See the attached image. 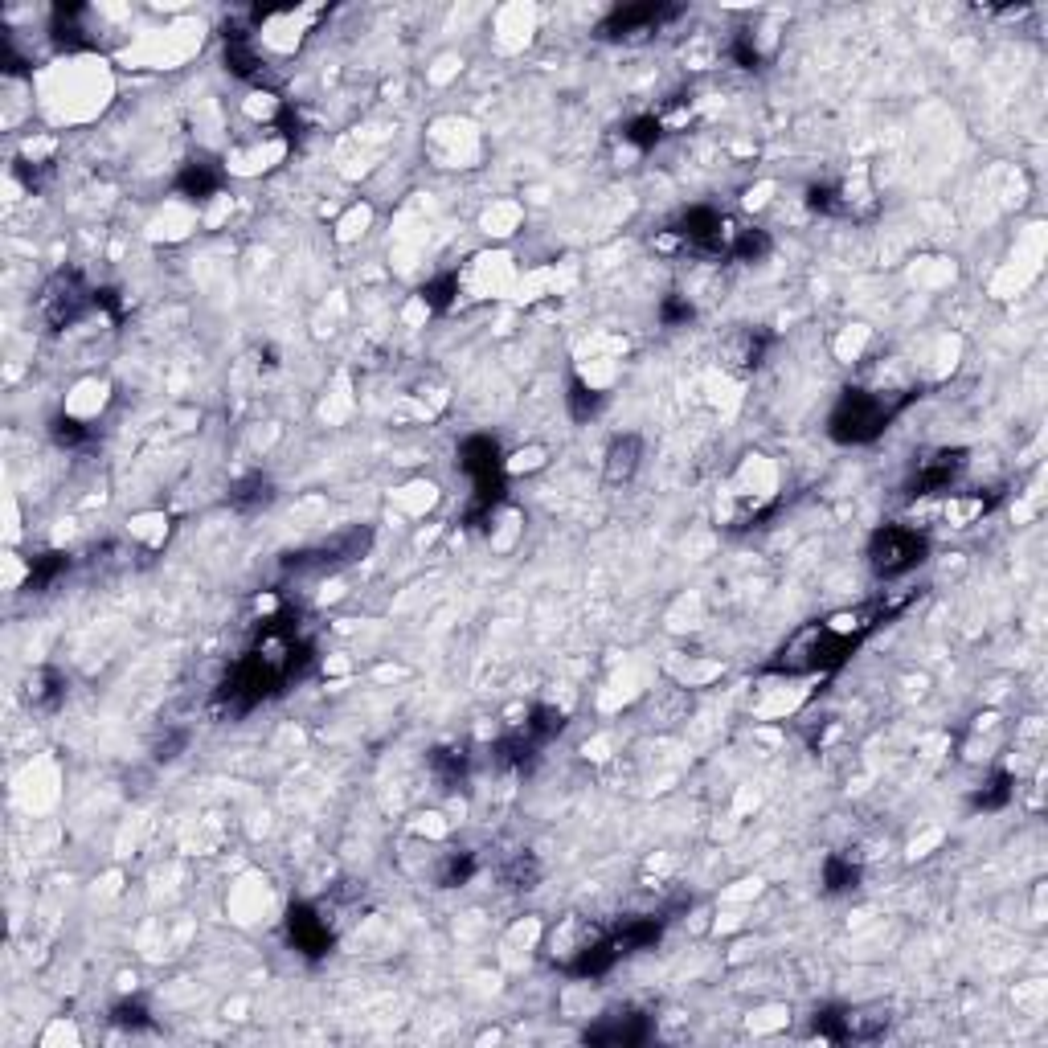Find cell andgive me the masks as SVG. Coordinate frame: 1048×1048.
Listing matches in <instances>:
<instances>
[{
	"label": "cell",
	"instance_id": "22",
	"mask_svg": "<svg viewBox=\"0 0 1048 1048\" xmlns=\"http://www.w3.org/2000/svg\"><path fill=\"white\" fill-rule=\"evenodd\" d=\"M50 434H54L58 447H82L86 439H91V426L78 422L74 414H54L50 418Z\"/></svg>",
	"mask_w": 1048,
	"mask_h": 1048
},
{
	"label": "cell",
	"instance_id": "18",
	"mask_svg": "<svg viewBox=\"0 0 1048 1048\" xmlns=\"http://www.w3.org/2000/svg\"><path fill=\"white\" fill-rule=\"evenodd\" d=\"M565 406H570V418H574V422H590V418H598V410H602V393H598L594 385H586L582 377H574V381H570V393H565Z\"/></svg>",
	"mask_w": 1048,
	"mask_h": 1048
},
{
	"label": "cell",
	"instance_id": "27",
	"mask_svg": "<svg viewBox=\"0 0 1048 1048\" xmlns=\"http://www.w3.org/2000/svg\"><path fill=\"white\" fill-rule=\"evenodd\" d=\"M729 54H733V62H737L741 70H758V66H762V54H758V46H754V33H741V37H733Z\"/></svg>",
	"mask_w": 1048,
	"mask_h": 1048
},
{
	"label": "cell",
	"instance_id": "6",
	"mask_svg": "<svg viewBox=\"0 0 1048 1048\" xmlns=\"http://www.w3.org/2000/svg\"><path fill=\"white\" fill-rule=\"evenodd\" d=\"M770 344H774V336L762 332V328H733L717 348V361L733 377H754L762 369L766 353H770Z\"/></svg>",
	"mask_w": 1048,
	"mask_h": 1048
},
{
	"label": "cell",
	"instance_id": "13",
	"mask_svg": "<svg viewBox=\"0 0 1048 1048\" xmlns=\"http://www.w3.org/2000/svg\"><path fill=\"white\" fill-rule=\"evenodd\" d=\"M66 701V676L62 672H54V668H37L33 676H29V705L33 709H58Z\"/></svg>",
	"mask_w": 1048,
	"mask_h": 1048
},
{
	"label": "cell",
	"instance_id": "8",
	"mask_svg": "<svg viewBox=\"0 0 1048 1048\" xmlns=\"http://www.w3.org/2000/svg\"><path fill=\"white\" fill-rule=\"evenodd\" d=\"M651 1036V1020L635 1008L606 1012L598 1024L586 1028V1044H610V1048H635Z\"/></svg>",
	"mask_w": 1048,
	"mask_h": 1048
},
{
	"label": "cell",
	"instance_id": "20",
	"mask_svg": "<svg viewBox=\"0 0 1048 1048\" xmlns=\"http://www.w3.org/2000/svg\"><path fill=\"white\" fill-rule=\"evenodd\" d=\"M660 136H664V123L655 115H635V119L623 123V140L631 148H639V152H651L655 144H660Z\"/></svg>",
	"mask_w": 1048,
	"mask_h": 1048
},
{
	"label": "cell",
	"instance_id": "7",
	"mask_svg": "<svg viewBox=\"0 0 1048 1048\" xmlns=\"http://www.w3.org/2000/svg\"><path fill=\"white\" fill-rule=\"evenodd\" d=\"M672 17H676L672 5H627V9H615L598 25V37L602 41H643L647 33H655Z\"/></svg>",
	"mask_w": 1048,
	"mask_h": 1048
},
{
	"label": "cell",
	"instance_id": "28",
	"mask_svg": "<svg viewBox=\"0 0 1048 1048\" xmlns=\"http://www.w3.org/2000/svg\"><path fill=\"white\" fill-rule=\"evenodd\" d=\"M696 312H692V303H688V295H668L664 303H660V320L668 324V328H676V324H688Z\"/></svg>",
	"mask_w": 1048,
	"mask_h": 1048
},
{
	"label": "cell",
	"instance_id": "19",
	"mask_svg": "<svg viewBox=\"0 0 1048 1048\" xmlns=\"http://www.w3.org/2000/svg\"><path fill=\"white\" fill-rule=\"evenodd\" d=\"M430 770H434V778H439L443 791H455V786L463 782V774H467V754L463 750H434L430 754Z\"/></svg>",
	"mask_w": 1048,
	"mask_h": 1048
},
{
	"label": "cell",
	"instance_id": "10",
	"mask_svg": "<svg viewBox=\"0 0 1048 1048\" xmlns=\"http://www.w3.org/2000/svg\"><path fill=\"white\" fill-rule=\"evenodd\" d=\"M275 479L271 475H262V471H250V475H242L238 484L230 488V508L234 512H242V516H258V512H267L271 504H275Z\"/></svg>",
	"mask_w": 1048,
	"mask_h": 1048
},
{
	"label": "cell",
	"instance_id": "26",
	"mask_svg": "<svg viewBox=\"0 0 1048 1048\" xmlns=\"http://www.w3.org/2000/svg\"><path fill=\"white\" fill-rule=\"evenodd\" d=\"M475 868H479V860H475L471 852H459V856H451V860H447V868H443V877H439V881H443L447 889H455V885H467V881L475 877Z\"/></svg>",
	"mask_w": 1048,
	"mask_h": 1048
},
{
	"label": "cell",
	"instance_id": "16",
	"mask_svg": "<svg viewBox=\"0 0 1048 1048\" xmlns=\"http://www.w3.org/2000/svg\"><path fill=\"white\" fill-rule=\"evenodd\" d=\"M459 295H463V279H459L455 271L430 279V283L422 287V303H426L430 312H451L455 303H459Z\"/></svg>",
	"mask_w": 1048,
	"mask_h": 1048
},
{
	"label": "cell",
	"instance_id": "3",
	"mask_svg": "<svg viewBox=\"0 0 1048 1048\" xmlns=\"http://www.w3.org/2000/svg\"><path fill=\"white\" fill-rule=\"evenodd\" d=\"M91 308H95V287L86 283L78 271H66V267L54 271L46 279V287H41V295H37V316L46 320L50 328H70Z\"/></svg>",
	"mask_w": 1048,
	"mask_h": 1048
},
{
	"label": "cell",
	"instance_id": "25",
	"mask_svg": "<svg viewBox=\"0 0 1048 1048\" xmlns=\"http://www.w3.org/2000/svg\"><path fill=\"white\" fill-rule=\"evenodd\" d=\"M111 1020H115L119 1028H131V1032L152 1028V1016H148V1008H144L140 999H123V1003H115V1008H111Z\"/></svg>",
	"mask_w": 1048,
	"mask_h": 1048
},
{
	"label": "cell",
	"instance_id": "14",
	"mask_svg": "<svg viewBox=\"0 0 1048 1048\" xmlns=\"http://www.w3.org/2000/svg\"><path fill=\"white\" fill-rule=\"evenodd\" d=\"M860 885V864L852 860V856H844V852H832L823 860V889L827 893H848V889H856Z\"/></svg>",
	"mask_w": 1048,
	"mask_h": 1048
},
{
	"label": "cell",
	"instance_id": "4",
	"mask_svg": "<svg viewBox=\"0 0 1048 1048\" xmlns=\"http://www.w3.org/2000/svg\"><path fill=\"white\" fill-rule=\"evenodd\" d=\"M967 471V451L963 447H938L930 455H922L913 463V475H909V500H926V496H946L954 484H958V475Z\"/></svg>",
	"mask_w": 1048,
	"mask_h": 1048
},
{
	"label": "cell",
	"instance_id": "9",
	"mask_svg": "<svg viewBox=\"0 0 1048 1048\" xmlns=\"http://www.w3.org/2000/svg\"><path fill=\"white\" fill-rule=\"evenodd\" d=\"M639 463H643V439L639 434H619V439H610V447H606L602 479L610 488H623L639 475Z\"/></svg>",
	"mask_w": 1048,
	"mask_h": 1048
},
{
	"label": "cell",
	"instance_id": "17",
	"mask_svg": "<svg viewBox=\"0 0 1048 1048\" xmlns=\"http://www.w3.org/2000/svg\"><path fill=\"white\" fill-rule=\"evenodd\" d=\"M1012 795H1016V778H1012L1008 770H995V774L987 778L983 791L971 799V807H979V811H999V807L1012 803Z\"/></svg>",
	"mask_w": 1048,
	"mask_h": 1048
},
{
	"label": "cell",
	"instance_id": "5",
	"mask_svg": "<svg viewBox=\"0 0 1048 1048\" xmlns=\"http://www.w3.org/2000/svg\"><path fill=\"white\" fill-rule=\"evenodd\" d=\"M287 938L303 958H324L336 946V930L328 922V913L308 905V901L287 909Z\"/></svg>",
	"mask_w": 1048,
	"mask_h": 1048
},
{
	"label": "cell",
	"instance_id": "2",
	"mask_svg": "<svg viewBox=\"0 0 1048 1048\" xmlns=\"http://www.w3.org/2000/svg\"><path fill=\"white\" fill-rule=\"evenodd\" d=\"M926 553H930V537L922 529H913V524H885V529L868 537V570L881 582H893L917 570L926 561Z\"/></svg>",
	"mask_w": 1048,
	"mask_h": 1048
},
{
	"label": "cell",
	"instance_id": "1",
	"mask_svg": "<svg viewBox=\"0 0 1048 1048\" xmlns=\"http://www.w3.org/2000/svg\"><path fill=\"white\" fill-rule=\"evenodd\" d=\"M922 393L917 389H844V398L836 402L832 418H827V434L840 447H864L893 426V418L917 402Z\"/></svg>",
	"mask_w": 1048,
	"mask_h": 1048
},
{
	"label": "cell",
	"instance_id": "11",
	"mask_svg": "<svg viewBox=\"0 0 1048 1048\" xmlns=\"http://www.w3.org/2000/svg\"><path fill=\"white\" fill-rule=\"evenodd\" d=\"M222 185H226V172L213 160H189L177 172V193L189 197V201H209V197L222 193Z\"/></svg>",
	"mask_w": 1048,
	"mask_h": 1048
},
{
	"label": "cell",
	"instance_id": "29",
	"mask_svg": "<svg viewBox=\"0 0 1048 1048\" xmlns=\"http://www.w3.org/2000/svg\"><path fill=\"white\" fill-rule=\"evenodd\" d=\"M541 463H545V451H541V447H529V451H516L512 459H504L508 475H520V471H537Z\"/></svg>",
	"mask_w": 1048,
	"mask_h": 1048
},
{
	"label": "cell",
	"instance_id": "23",
	"mask_svg": "<svg viewBox=\"0 0 1048 1048\" xmlns=\"http://www.w3.org/2000/svg\"><path fill=\"white\" fill-rule=\"evenodd\" d=\"M807 205L815 209V213H852V205H848V197L840 193V189H832V185H811L807 189Z\"/></svg>",
	"mask_w": 1048,
	"mask_h": 1048
},
{
	"label": "cell",
	"instance_id": "12",
	"mask_svg": "<svg viewBox=\"0 0 1048 1048\" xmlns=\"http://www.w3.org/2000/svg\"><path fill=\"white\" fill-rule=\"evenodd\" d=\"M664 934V917H627L623 926L610 930V938H615L619 954H635V950H647L655 946Z\"/></svg>",
	"mask_w": 1048,
	"mask_h": 1048
},
{
	"label": "cell",
	"instance_id": "15",
	"mask_svg": "<svg viewBox=\"0 0 1048 1048\" xmlns=\"http://www.w3.org/2000/svg\"><path fill=\"white\" fill-rule=\"evenodd\" d=\"M770 254V234L758 230V226H746V230H733L729 238V250L725 258H737V262H762Z\"/></svg>",
	"mask_w": 1048,
	"mask_h": 1048
},
{
	"label": "cell",
	"instance_id": "21",
	"mask_svg": "<svg viewBox=\"0 0 1048 1048\" xmlns=\"http://www.w3.org/2000/svg\"><path fill=\"white\" fill-rule=\"evenodd\" d=\"M504 881H508L512 889H537V881H541V860H537L533 852L512 856V864L504 868Z\"/></svg>",
	"mask_w": 1048,
	"mask_h": 1048
},
{
	"label": "cell",
	"instance_id": "24",
	"mask_svg": "<svg viewBox=\"0 0 1048 1048\" xmlns=\"http://www.w3.org/2000/svg\"><path fill=\"white\" fill-rule=\"evenodd\" d=\"M62 570H66V557H62V553H41V557H33V565H29V586H33V590L50 586Z\"/></svg>",
	"mask_w": 1048,
	"mask_h": 1048
}]
</instances>
